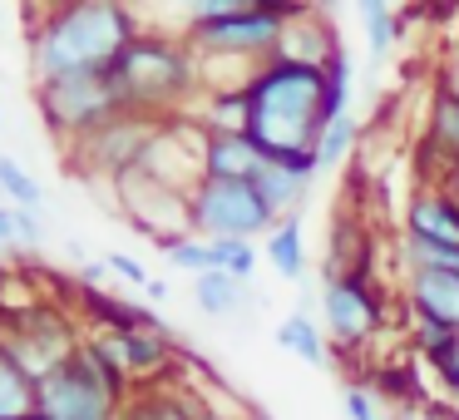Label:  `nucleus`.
I'll return each instance as SVG.
<instances>
[{
	"mask_svg": "<svg viewBox=\"0 0 459 420\" xmlns=\"http://www.w3.org/2000/svg\"><path fill=\"white\" fill-rule=\"evenodd\" d=\"M247 134L262 144L267 159L316 153L321 124H326V65L272 55L247 74Z\"/></svg>",
	"mask_w": 459,
	"mask_h": 420,
	"instance_id": "f257e3e1",
	"label": "nucleus"
},
{
	"mask_svg": "<svg viewBox=\"0 0 459 420\" xmlns=\"http://www.w3.org/2000/svg\"><path fill=\"white\" fill-rule=\"evenodd\" d=\"M139 11L129 0H60L35 31V74L60 80V74L114 70L119 55L139 40Z\"/></svg>",
	"mask_w": 459,
	"mask_h": 420,
	"instance_id": "f03ea898",
	"label": "nucleus"
},
{
	"mask_svg": "<svg viewBox=\"0 0 459 420\" xmlns=\"http://www.w3.org/2000/svg\"><path fill=\"white\" fill-rule=\"evenodd\" d=\"M109 74L119 80L124 109L153 114V119L188 114V104L203 94L198 55H193L188 35L173 31H139V40L119 55V65Z\"/></svg>",
	"mask_w": 459,
	"mask_h": 420,
	"instance_id": "7ed1b4c3",
	"label": "nucleus"
},
{
	"mask_svg": "<svg viewBox=\"0 0 459 420\" xmlns=\"http://www.w3.org/2000/svg\"><path fill=\"white\" fill-rule=\"evenodd\" d=\"M124 400H129V376L114 366L100 341H80L60 366L35 381L40 420H119Z\"/></svg>",
	"mask_w": 459,
	"mask_h": 420,
	"instance_id": "20e7f679",
	"label": "nucleus"
},
{
	"mask_svg": "<svg viewBox=\"0 0 459 420\" xmlns=\"http://www.w3.org/2000/svg\"><path fill=\"white\" fill-rule=\"evenodd\" d=\"M35 104H40L45 124H50L60 139L80 144L90 139L94 129L124 114V94L119 80L109 70H94V74H60V80H40L35 84Z\"/></svg>",
	"mask_w": 459,
	"mask_h": 420,
	"instance_id": "39448f33",
	"label": "nucleus"
},
{
	"mask_svg": "<svg viewBox=\"0 0 459 420\" xmlns=\"http://www.w3.org/2000/svg\"><path fill=\"white\" fill-rule=\"evenodd\" d=\"M321 317H326V337L336 351H360L380 337L390 317V302L370 267L351 272H326L321 277Z\"/></svg>",
	"mask_w": 459,
	"mask_h": 420,
	"instance_id": "423d86ee",
	"label": "nucleus"
},
{
	"mask_svg": "<svg viewBox=\"0 0 459 420\" xmlns=\"http://www.w3.org/2000/svg\"><path fill=\"white\" fill-rule=\"evenodd\" d=\"M193 232L198 238H267L277 228V213L257 193L252 179H198L188 193Z\"/></svg>",
	"mask_w": 459,
	"mask_h": 420,
	"instance_id": "0eeeda50",
	"label": "nucleus"
},
{
	"mask_svg": "<svg viewBox=\"0 0 459 420\" xmlns=\"http://www.w3.org/2000/svg\"><path fill=\"white\" fill-rule=\"evenodd\" d=\"M287 15L277 11H247V15H228V21H212L188 31V45L198 55V65H238L242 74H252L257 65H267L272 55L287 40Z\"/></svg>",
	"mask_w": 459,
	"mask_h": 420,
	"instance_id": "6e6552de",
	"label": "nucleus"
},
{
	"mask_svg": "<svg viewBox=\"0 0 459 420\" xmlns=\"http://www.w3.org/2000/svg\"><path fill=\"white\" fill-rule=\"evenodd\" d=\"M159 124H163V119H153V114L124 109V114H114L104 129H94L90 139H80L74 149H80V159H84V169H90V173L119 183V179H129V173L143 163V153H149Z\"/></svg>",
	"mask_w": 459,
	"mask_h": 420,
	"instance_id": "1a4fd4ad",
	"label": "nucleus"
},
{
	"mask_svg": "<svg viewBox=\"0 0 459 420\" xmlns=\"http://www.w3.org/2000/svg\"><path fill=\"white\" fill-rule=\"evenodd\" d=\"M0 341L21 356V366L30 371L35 381L45 376L50 366H60L80 341H74V327L70 317L60 311H45V307H30V311H11V321L0 327Z\"/></svg>",
	"mask_w": 459,
	"mask_h": 420,
	"instance_id": "9d476101",
	"label": "nucleus"
},
{
	"mask_svg": "<svg viewBox=\"0 0 459 420\" xmlns=\"http://www.w3.org/2000/svg\"><path fill=\"white\" fill-rule=\"evenodd\" d=\"M100 346L114 356V366L129 381H163L173 371V337L163 327L143 331H104Z\"/></svg>",
	"mask_w": 459,
	"mask_h": 420,
	"instance_id": "9b49d317",
	"label": "nucleus"
},
{
	"mask_svg": "<svg viewBox=\"0 0 459 420\" xmlns=\"http://www.w3.org/2000/svg\"><path fill=\"white\" fill-rule=\"evenodd\" d=\"M405 238L435 242V248H455L459 252V198L445 183L420 179V188L405 203Z\"/></svg>",
	"mask_w": 459,
	"mask_h": 420,
	"instance_id": "f8f14e48",
	"label": "nucleus"
},
{
	"mask_svg": "<svg viewBox=\"0 0 459 420\" xmlns=\"http://www.w3.org/2000/svg\"><path fill=\"white\" fill-rule=\"evenodd\" d=\"M316 173H321L316 153H291V159H267L252 183H257V193L267 198V208L277 213V218H291V213L307 208Z\"/></svg>",
	"mask_w": 459,
	"mask_h": 420,
	"instance_id": "ddd939ff",
	"label": "nucleus"
},
{
	"mask_svg": "<svg viewBox=\"0 0 459 420\" xmlns=\"http://www.w3.org/2000/svg\"><path fill=\"white\" fill-rule=\"evenodd\" d=\"M405 311L429 317L439 327L459 331V272L449 267H410L405 272Z\"/></svg>",
	"mask_w": 459,
	"mask_h": 420,
	"instance_id": "4468645a",
	"label": "nucleus"
},
{
	"mask_svg": "<svg viewBox=\"0 0 459 420\" xmlns=\"http://www.w3.org/2000/svg\"><path fill=\"white\" fill-rule=\"evenodd\" d=\"M420 153H425V179H439L445 169L459 163V94H449L445 84H435L425 109V139H420Z\"/></svg>",
	"mask_w": 459,
	"mask_h": 420,
	"instance_id": "2eb2a0df",
	"label": "nucleus"
},
{
	"mask_svg": "<svg viewBox=\"0 0 459 420\" xmlns=\"http://www.w3.org/2000/svg\"><path fill=\"white\" fill-rule=\"evenodd\" d=\"M119 420H222V416L212 410L208 396H198V390L153 381L143 396H129V400H124Z\"/></svg>",
	"mask_w": 459,
	"mask_h": 420,
	"instance_id": "dca6fc26",
	"label": "nucleus"
},
{
	"mask_svg": "<svg viewBox=\"0 0 459 420\" xmlns=\"http://www.w3.org/2000/svg\"><path fill=\"white\" fill-rule=\"evenodd\" d=\"M267 153L252 134H208L203 139V179H257Z\"/></svg>",
	"mask_w": 459,
	"mask_h": 420,
	"instance_id": "f3484780",
	"label": "nucleus"
},
{
	"mask_svg": "<svg viewBox=\"0 0 459 420\" xmlns=\"http://www.w3.org/2000/svg\"><path fill=\"white\" fill-rule=\"evenodd\" d=\"M277 346L287 351V356L307 361L311 371H326L331 356H326V327H321L311 311H287V317L277 321Z\"/></svg>",
	"mask_w": 459,
	"mask_h": 420,
	"instance_id": "a211bd4d",
	"label": "nucleus"
},
{
	"mask_svg": "<svg viewBox=\"0 0 459 420\" xmlns=\"http://www.w3.org/2000/svg\"><path fill=\"white\" fill-rule=\"evenodd\" d=\"M267 262L272 272H277L281 282H307V238H301V213H291V218H277V228L267 232Z\"/></svg>",
	"mask_w": 459,
	"mask_h": 420,
	"instance_id": "6ab92c4d",
	"label": "nucleus"
},
{
	"mask_svg": "<svg viewBox=\"0 0 459 420\" xmlns=\"http://www.w3.org/2000/svg\"><path fill=\"white\" fill-rule=\"evenodd\" d=\"M356 15H360V31H366V55L370 65L390 60V50H395L400 40V11H395V0H356Z\"/></svg>",
	"mask_w": 459,
	"mask_h": 420,
	"instance_id": "aec40b11",
	"label": "nucleus"
},
{
	"mask_svg": "<svg viewBox=\"0 0 459 420\" xmlns=\"http://www.w3.org/2000/svg\"><path fill=\"white\" fill-rule=\"evenodd\" d=\"M25 416H35V376L0 341V420H25Z\"/></svg>",
	"mask_w": 459,
	"mask_h": 420,
	"instance_id": "412c9836",
	"label": "nucleus"
},
{
	"mask_svg": "<svg viewBox=\"0 0 459 420\" xmlns=\"http://www.w3.org/2000/svg\"><path fill=\"white\" fill-rule=\"evenodd\" d=\"M247 297H252L247 282L232 277V272H222V267L198 272V277H193V302H198L208 317H232V311H238Z\"/></svg>",
	"mask_w": 459,
	"mask_h": 420,
	"instance_id": "4be33fe9",
	"label": "nucleus"
},
{
	"mask_svg": "<svg viewBox=\"0 0 459 420\" xmlns=\"http://www.w3.org/2000/svg\"><path fill=\"white\" fill-rule=\"evenodd\" d=\"M35 248H40V213L15 208V203H0V258L35 252Z\"/></svg>",
	"mask_w": 459,
	"mask_h": 420,
	"instance_id": "5701e85b",
	"label": "nucleus"
},
{
	"mask_svg": "<svg viewBox=\"0 0 459 420\" xmlns=\"http://www.w3.org/2000/svg\"><path fill=\"white\" fill-rule=\"evenodd\" d=\"M356 139H360L356 114H336V119L321 124V139H316V159H321V169H336V163H346V159H351V149H356Z\"/></svg>",
	"mask_w": 459,
	"mask_h": 420,
	"instance_id": "b1692460",
	"label": "nucleus"
},
{
	"mask_svg": "<svg viewBox=\"0 0 459 420\" xmlns=\"http://www.w3.org/2000/svg\"><path fill=\"white\" fill-rule=\"evenodd\" d=\"M0 198H11L15 208H30V213L45 208L40 183H35L30 173H25V163L11 159V153H0Z\"/></svg>",
	"mask_w": 459,
	"mask_h": 420,
	"instance_id": "393cba45",
	"label": "nucleus"
},
{
	"mask_svg": "<svg viewBox=\"0 0 459 420\" xmlns=\"http://www.w3.org/2000/svg\"><path fill=\"white\" fill-rule=\"evenodd\" d=\"M163 252H169L173 267L193 272V277H198V272H212V267H218V258H212V238H198V232H188V238H173Z\"/></svg>",
	"mask_w": 459,
	"mask_h": 420,
	"instance_id": "a878e982",
	"label": "nucleus"
},
{
	"mask_svg": "<svg viewBox=\"0 0 459 420\" xmlns=\"http://www.w3.org/2000/svg\"><path fill=\"white\" fill-rule=\"evenodd\" d=\"M336 114H351V55H346V45L326 60V119H336Z\"/></svg>",
	"mask_w": 459,
	"mask_h": 420,
	"instance_id": "bb28decb",
	"label": "nucleus"
},
{
	"mask_svg": "<svg viewBox=\"0 0 459 420\" xmlns=\"http://www.w3.org/2000/svg\"><path fill=\"white\" fill-rule=\"evenodd\" d=\"M212 258H218L222 272H232L242 282H252V272H257V248L247 238H212Z\"/></svg>",
	"mask_w": 459,
	"mask_h": 420,
	"instance_id": "cd10ccee",
	"label": "nucleus"
},
{
	"mask_svg": "<svg viewBox=\"0 0 459 420\" xmlns=\"http://www.w3.org/2000/svg\"><path fill=\"white\" fill-rule=\"evenodd\" d=\"M400 258H405V272L410 267H449V272H459V252L455 248H435V242H420V238H400Z\"/></svg>",
	"mask_w": 459,
	"mask_h": 420,
	"instance_id": "c85d7f7f",
	"label": "nucleus"
},
{
	"mask_svg": "<svg viewBox=\"0 0 459 420\" xmlns=\"http://www.w3.org/2000/svg\"><path fill=\"white\" fill-rule=\"evenodd\" d=\"M341 406H346V420H380V396L370 381H351Z\"/></svg>",
	"mask_w": 459,
	"mask_h": 420,
	"instance_id": "c756f323",
	"label": "nucleus"
},
{
	"mask_svg": "<svg viewBox=\"0 0 459 420\" xmlns=\"http://www.w3.org/2000/svg\"><path fill=\"white\" fill-rule=\"evenodd\" d=\"M104 262H109V272H119L129 287H149V267H143L139 258H129V252H109Z\"/></svg>",
	"mask_w": 459,
	"mask_h": 420,
	"instance_id": "7c9ffc66",
	"label": "nucleus"
},
{
	"mask_svg": "<svg viewBox=\"0 0 459 420\" xmlns=\"http://www.w3.org/2000/svg\"><path fill=\"white\" fill-rule=\"evenodd\" d=\"M429 371L439 376V386H445V390H455V386H459V331H455V341H449L445 356H439Z\"/></svg>",
	"mask_w": 459,
	"mask_h": 420,
	"instance_id": "2f4dec72",
	"label": "nucleus"
},
{
	"mask_svg": "<svg viewBox=\"0 0 459 420\" xmlns=\"http://www.w3.org/2000/svg\"><path fill=\"white\" fill-rule=\"evenodd\" d=\"M439 84H445L449 94H459V40L445 50V60H439Z\"/></svg>",
	"mask_w": 459,
	"mask_h": 420,
	"instance_id": "473e14b6",
	"label": "nucleus"
},
{
	"mask_svg": "<svg viewBox=\"0 0 459 420\" xmlns=\"http://www.w3.org/2000/svg\"><path fill=\"white\" fill-rule=\"evenodd\" d=\"M420 420H459V416H455L449 406H435V400H429V406L420 410Z\"/></svg>",
	"mask_w": 459,
	"mask_h": 420,
	"instance_id": "72a5a7b5",
	"label": "nucleus"
},
{
	"mask_svg": "<svg viewBox=\"0 0 459 420\" xmlns=\"http://www.w3.org/2000/svg\"><path fill=\"white\" fill-rule=\"evenodd\" d=\"M429 183H445V188H449V193H455V198H459V163H455V169H445V173H439V179H429Z\"/></svg>",
	"mask_w": 459,
	"mask_h": 420,
	"instance_id": "f704fd0d",
	"label": "nucleus"
},
{
	"mask_svg": "<svg viewBox=\"0 0 459 420\" xmlns=\"http://www.w3.org/2000/svg\"><path fill=\"white\" fill-rule=\"evenodd\" d=\"M311 5H316V11L326 15V21H336V15H341V5H346V0H311Z\"/></svg>",
	"mask_w": 459,
	"mask_h": 420,
	"instance_id": "c9c22d12",
	"label": "nucleus"
},
{
	"mask_svg": "<svg viewBox=\"0 0 459 420\" xmlns=\"http://www.w3.org/2000/svg\"><path fill=\"white\" fill-rule=\"evenodd\" d=\"M143 292H149V302H169V282H153L149 277V287H143Z\"/></svg>",
	"mask_w": 459,
	"mask_h": 420,
	"instance_id": "e433bc0d",
	"label": "nucleus"
},
{
	"mask_svg": "<svg viewBox=\"0 0 459 420\" xmlns=\"http://www.w3.org/2000/svg\"><path fill=\"white\" fill-rule=\"evenodd\" d=\"M449 410H455V416H459V386L449 390Z\"/></svg>",
	"mask_w": 459,
	"mask_h": 420,
	"instance_id": "4c0bfd02",
	"label": "nucleus"
},
{
	"mask_svg": "<svg viewBox=\"0 0 459 420\" xmlns=\"http://www.w3.org/2000/svg\"><path fill=\"white\" fill-rule=\"evenodd\" d=\"M395 5H400V0H395ZM405 5H415V0H405Z\"/></svg>",
	"mask_w": 459,
	"mask_h": 420,
	"instance_id": "58836bf2",
	"label": "nucleus"
},
{
	"mask_svg": "<svg viewBox=\"0 0 459 420\" xmlns=\"http://www.w3.org/2000/svg\"><path fill=\"white\" fill-rule=\"evenodd\" d=\"M25 420H40V416H25Z\"/></svg>",
	"mask_w": 459,
	"mask_h": 420,
	"instance_id": "ea45409f",
	"label": "nucleus"
},
{
	"mask_svg": "<svg viewBox=\"0 0 459 420\" xmlns=\"http://www.w3.org/2000/svg\"><path fill=\"white\" fill-rule=\"evenodd\" d=\"M129 5H134V0H129Z\"/></svg>",
	"mask_w": 459,
	"mask_h": 420,
	"instance_id": "a19ab883",
	"label": "nucleus"
},
{
	"mask_svg": "<svg viewBox=\"0 0 459 420\" xmlns=\"http://www.w3.org/2000/svg\"><path fill=\"white\" fill-rule=\"evenodd\" d=\"M262 420H267V416H262Z\"/></svg>",
	"mask_w": 459,
	"mask_h": 420,
	"instance_id": "79ce46f5",
	"label": "nucleus"
}]
</instances>
